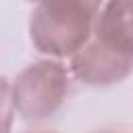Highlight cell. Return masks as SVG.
<instances>
[{
	"mask_svg": "<svg viewBox=\"0 0 133 133\" xmlns=\"http://www.w3.org/2000/svg\"><path fill=\"white\" fill-rule=\"evenodd\" d=\"M71 89V69L54 58L29 62L10 83L15 114L23 121L50 118L66 100Z\"/></svg>",
	"mask_w": 133,
	"mask_h": 133,
	"instance_id": "2",
	"label": "cell"
},
{
	"mask_svg": "<svg viewBox=\"0 0 133 133\" xmlns=\"http://www.w3.org/2000/svg\"><path fill=\"white\" fill-rule=\"evenodd\" d=\"M42 133H48V131H42Z\"/></svg>",
	"mask_w": 133,
	"mask_h": 133,
	"instance_id": "7",
	"label": "cell"
},
{
	"mask_svg": "<svg viewBox=\"0 0 133 133\" xmlns=\"http://www.w3.org/2000/svg\"><path fill=\"white\" fill-rule=\"evenodd\" d=\"M2 104H4V133L10 131V116L15 112V104H12V91H10V81L2 79Z\"/></svg>",
	"mask_w": 133,
	"mask_h": 133,
	"instance_id": "5",
	"label": "cell"
},
{
	"mask_svg": "<svg viewBox=\"0 0 133 133\" xmlns=\"http://www.w3.org/2000/svg\"><path fill=\"white\" fill-rule=\"evenodd\" d=\"M94 33L133 54V2L116 0L102 4Z\"/></svg>",
	"mask_w": 133,
	"mask_h": 133,
	"instance_id": "4",
	"label": "cell"
},
{
	"mask_svg": "<svg viewBox=\"0 0 133 133\" xmlns=\"http://www.w3.org/2000/svg\"><path fill=\"white\" fill-rule=\"evenodd\" d=\"M94 133H123V131H110V129H104V131H94Z\"/></svg>",
	"mask_w": 133,
	"mask_h": 133,
	"instance_id": "6",
	"label": "cell"
},
{
	"mask_svg": "<svg viewBox=\"0 0 133 133\" xmlns=\"http://www.w3.org/2000/svg\"><path fill=\"white\" fill-rule=\"evenodd\" d=\"M102 4L85 0H44L29 12L31 46L54 60L73 58L94 35Z\"/></svg>",
	"mask_w": 133,
	"mask_h": 133,
	"instance_id": "1",
	"label": "cell"
},
{
	"mask_svg": "<svg viewBox=\"0 0 133 133\" xmlns=\"http://www.w3.org/2000/svg\"><path fill=\"white\" fill-rule=\"evenodd\" d=\"M71 75L89 87H110L133 73V54L98 33L69 60Z\"/></svg>",
	"mask_w": 133,
	"mask_h": 133,
	"instance_id": "3",
	"label": "cell"
}]
</instances>
